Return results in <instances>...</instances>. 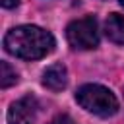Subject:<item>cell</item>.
I'll return each mask as SVG.
<instances>
[{
	"label": "cell",
	"mask_w": 124,
	"mask_h": 124,
	"mask_svg": "<svg viewBox=\"0 0 124 124\" xmlns=\"http://www.w3.org/2000/svg\"><path fill=\"white\" fill-rule=\"evenodd\" d=\"M4 48L23 60H37L52 52L54 37L37 25H17L4 37Z\"/></svg>",
	"instance_id": "obj_1"
},
{
	"label": "cell",
	"mask_w": 124,
	"mask_h": 124,
	"mask_svg": "<svg viewBox=\"0 0 124 124\" xmlns=\"http://www.w3.org/2000/svg\"><path fill=\"white\" fill-rule=\"evenodd\" d=\"M76 101L89 112L97 116H112L118 112V99L108 87H103L99 83H87L81 85L76 93Z\"/></svg>",
	"instance_id": "obj_2"
},
{
	"label": "cell",
	"mask_w": 124,
	"mask_h": 124,
	"mask_svg": "<svg viewBox=\"0 0 124 124\" xmlns=\"http://www.w3.org/2000/svg\"><path fill=\"white\" fill-rule=\"evenodd\" d=\"M66 39L70 46L79 50H89L99 45V31H97V19L93 16L81 17L72 21L66 27Z\"/></svg>",
	"instance_id": "obj_3"
},
{
	"label": "cell",
	"mask_w": 124,
	"mask_h": 124,
	"mask_svg": "<svg viewBox=\"0 0 124 124\" xmlns=\"http://www.w3.org/2000/svg\"><path fill=\"white\" fill-rule=\"evenodd\" d=\"M37 114V101L33 97H23L10 105L8 124H33Z\"/></svg>",
	"instance_id": "obj_4"
},
{
	"label": "cell",
	"mask_w": 124,
	"mask_h": 124,
	"mask_svg": "<svg viewBox=\"0 0 124 124\" xmlns=\"http://www.w3.org/2000/svg\"><path fill=\"white\" fill-rule=\"evenodd\" d=\"M68 83V72L62 64H52L43 72V85L50 91H62Z\"/></svg>",
	"instance_id": "obj_5"
},
{
	"label": "cell",
	"mask_w": 124,
	"mask_h": 124,
	"mask_svg": "<svg viewBox=\"0 0 124 124\" xmlns=\"http://www.w3.org/2000/svg\"><path fill=\"white\" fill-rule=\"evenodd\" d=\"M105 35L118 45H124V16L110 14L105 21Z\"/></svg>",
	"instance_id": "obj_6"
},
{
	"label": "cell",
	"mask_w": 124,
	"mask_h": 124,
	"mask_svg": "<svg viewBox=\"0 0 124 124\" xmlns=\"http://www.w3.org/2000/svg\"><path fill=\"white\" fill-rule=\"evenodd\" d=\"M17 83V74L16 70L8 64V62H0V85L4 89H8L10 85Z\"/></svg>",
	"instance_id": "obj_7"
},
{
	"label": "cell",
	"mask_w": 124,
	"mask_h": 124,
	"mask_svg": "<svg viewBox=\"0 0 124 124\" xmlns=\"http://www.w3.org/2000/svg\"><path fill=\"white\" fill-rule=\"evenodd\" d=\"M48 124H76V122H74L68 114H60V116H56L54 120H50Z\"/></svg>",
	"instance_id": "obj_8"
},
{
	"label": "cell",
	"mask_w": 124,
	"mask_h": 124,
	"mask_svg": "<svg viewBox=\"0 0 124 124\" xmlns=\"http://www.w3.org/2000/svg\"><path fill=\"white\" fill-rule=\"evenodd\" d=\"M17 2L19 0H2V6L4 8H14V6H17Z\"/></svg>",
	"instance_id": "obj_9"
},
{
	"label": "cell",
	"mask_w": 124,
	"mask_h": 124,
	"mask_svg": "<svg viewBox=\"0 0 124 124\" xmlns=\"http://www.w3.org/2000/svg\"><path fill=\"white\" fill-rule=\"evenodd\" d=\"M120 4H122V6H124V0H120Z\"/></svg>",
	"instance_id": "obj_10"
}]
</instances>
